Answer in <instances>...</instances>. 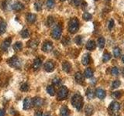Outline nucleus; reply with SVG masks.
<instances>
[{
	"instance_id": "nucleus-1",
	"label": "nucleus",
	"mask_w": 124,
	"mask_h": 116,
	"mask_svg": "<svg viewBox=\"0 0 124 116\" xmlns=\"http://www.w3.org/2000/svg\"><path fill=\"white\" fill-rule=\"evenodd\" d=\"M71 104L78 111H81L83 108V98L79 94H75L71 98Z\"/></svg>"
},
{
	"instance_id": "nucleus-2",
	"label": "nucleus",
	"mask_w": 124,
	"mask_h": 116,
	"mask_svg": "<svg viewBox=\"0 0 124 116\" xmlns=\"http://www.w3.org/2000/svg\"><path fill=\"white\" fill-rule=\"evenodd\" d=\"M79 29V21L77 18H73L69 21L68 30L71 33H75Z\"/></svg>"
},
{
	"instance_id": "nucleus-3",
	"label": "nucleus",
	"mask_w": 124,
	"mask_h": 116,
	"mask_svg": "<svg viewBox=\"0 0 124 116\" xmlns=\"http://www.w3.org/2000/svg\"><path fill=\"white\" fill-rule=\"evenodd\" d=\"M61 33H62V27L59 24L54 26V29L51 31V36L54 39H55V40L60 39Z\"/></svg>"
},
{
	"instance_id": "nucleus-4",
	"label": "nucleus",
	"mask_w": 124,
	"mask_h": 116,
	"mask_svg": "<svg viewBox=\"0 0 124 116\" xmlns=\"http://www.w3.org/2000/svg\"><path fill=\"white\" fill-rule=\"evenodd\" d=\"M68 88L66 87L65 86H62L59 89V91H58L57 99L60 100V101L64 100L68 97Z\"/></svg>"
},
{
	"instance_id": "nucleus-5",
	"label": "nucleus",
	"mask_w": 124,
	"mask_h": 116,
	"mask_svg": "<svg viewBox=\"0 0 124 116\" xmlns=\"http://www.w3.org/2000/svg\"><path fill=\"white\" fill-rule=\"evenodd\" d=\"M8 63L13 68H19L21 67V61L16 56H14L8 60Z\"/></svg>"
},
{
	"instance_id": "nucleus-6",
	"label": "nucleus",
	"mask_w": 124,
	"mask_h": 116,
	"mask_svg": "<svg viewBox=\"0 0 124 116\" xmlns=\"http://www.w3.org/2000/svg\"><path fill=\"white\" fill-rule=\"evenodd\" d=\"M120 109V104L118 102H112L109 107H108V111L112 114H116Z\"/></svg>"
},
{
	"instance_id": "nucleus-7",
	"label": "nucleus",
	"mask_w": 124,
	"mask_h": 116,
	"mask_svg": "<svg viewBox=\"0 0 124 116\" xmlns=\"http://www.w3.org/2000/svg\"><path fill=\"white\" fill-rule=\"evenodd\" d=\"M53 50V44L50 41H46L44 42V45L42 46V50L45 53H48Z\"/></svg>"
},
{
	"instance_id": "nucleus-8",
	"label": "nucleus",
	"mask_w": 124,
	"mask_h": 116,
	"mask_svg": "<svg viewBox=\"0 0 124 116\" xmlns=\"http://www.w3.org/2000/svg\"><path fill=\"white\" fill-rule=\"evenodd\" d=\"M54 67H55L54 64L50 60L46 61L45 63V64H44V70L46 71H47V72H52L54 70Z\"/></svg>"
},
{
	"instance_id": "nucleus-9",
	"label": "nucleus",
	"mask_w": 124,
	"mask_h": 116,
	"mask_svg": "<svg viewBox=\"0 0 124 116\" xmlns=\"http://www.w3.org/2000/svg\"><path fill=\"white\" fill-rule=\"evenodd\" d=\"M95 95L98 97L99 99H104L106 96V91L103 90L102 88H98L95 91Z\"/></svg>"
},
{
	"instance_id": "nucleus-10",
	"label": "nucleus",
	"mask_w": 124,
	"mask_h": 116,
	"mask_svg": "<svg viewBox=\"0 0 124 116\" xmlns=\"http://www.w3.org/2000/svg\"><path fill=\"white\" fill-rule=\"evenodd\" d=\"M32 103L33 105L36 107H41L43 104H44V99H42L41 98H39V97H37V98H34L32 100Z\"/></svg>"
},
{
	"instance_id": "nucleus-11",
	"label": "nucleus",
	"mask_w": 124,
	"mask_h": 116,
	"mask_svg": "<svg viewBox=\"0 0 124 116\" xmlns=\"http://www.w3.org/2000/svg\"><path fill=\"white\" fill-rule=\"evenodd\" d=\"M90 61H91L90 55H89L88 53L84 54L82 58H81V63H82V64L85 66H87L88 64H90Z\"/></svg>"
},
{
	"instance_id": "nucleus-12",
	"label": "nucleus",
	"mask_w": 124,
	"mask_h": 116,
	"mask_svg": "<svg viewBox=\"0 0 124 116\" xmlns=\"http://www.w3.org/2000/svg\"><path fill=\"white\" fill-rule=\"evenodd\" d=\"M41 64H42V61L40 58H37L35 59L33 61V69L34 71H38L39 69L41 67Z\"/></svg>"
},
{
	"instance_id": "nucleus-13",
	"label": "nucleus",
	"mask_w": 124,
	"mask_h": 116,
	"mask_svg": "<svg viewBox=\"0 0 124 116\" xmlns=\"http://www.w3.org/2000/svg\"><path fill=\"white\" fill-rule=\"evenodd\" d=\"M12 8H13V9H14L15 11H21L22 9H24V5L19 2H16L12 6Z\"/></svg>"
},
{
	"instance_id": "nucleus-14",
	"label": "nucleus",
	"mask_w": 124,
	"mask_h": 116,
	"mask_svg": "<svg viewBox=\"0 0 124 116\" xmlns=\"http://www.w3.org/2000/svg\"><path fill=\"white\" fill-rule=\"evenodd\" d=\"M11 42H12V38H7L5 40L3 41L2 43V50H6L8 48H9V46H10V44H11Z\"/></svg>"
},
{
	"instance_id": "nucleus-15",
	"label": "nucleus",
	"mask_w": 124,
	"mask_h": 116,
	"mask_svg": "<svg viewBox=\"0 0 124 116\" xmlns=\"http://www.w3.org/2000/svg\"><path fill=\"white\" fill-rule=\"evenodd\" d=\"M32 104H33V103H32V100H31V98H26L24 100V102H23V108H24L25 110L30 109Z\"/></svg>"
},
{
	"instance_id": "nucleus-16",
	"label": "nucleus",
	"mask_w": 124,
	"mask_h": 116,
	"mask_svg": "<svg viewBox=\"0 0 124 116\" xmlns=\"http://www.w3.org/2000/svg\"><path fill=\"white\" fill-rule=\"evenodd\" d=\"M62 68H63V71L66 73H69L71 71V64L68 61H64L63 64H62Z\"/></svg>"
},
{
	"instance_id": "nucleus-17",
	"label": "nucleus",
	"mask_w": 124,
	"mask_h": 116,
	"mask_svg": "<svg viewBox=\"0 0 124 116\" xmlns=\"http://www.w3.org/2000/svg\"><path fill=\"white\" fill-rule=\"evenodd\" d=\"M96 47V44L94 40H89L87 44H86V49L88 50H90V51H92V50H94Z\"/></svg>"
},
{
	"instance_id": "nucleus-18",
	"label": "nucleus",
	"mask_w": 124,
	"mask_h": 116,
	"mask_svg": "<svg viewBox=\"0 0 124 116\" xmlns=\"http://www.w3.org/2000/svg\"><path fill=\"white\" fill-rule=\"evenodd\" d=\"M70 111L69 109L67 106H63L61 107V108L60 109V115L61 116H69Z\"/></svg>"
},
{
	"instance_id": "nucleus-19",
	"label": "nucleus",
	"mask_w": 124,
	"mask_h": 116,
	"mask_svg": "<svg viewBox=\"0 0 124 116\" xmlns=\"http://www.w3.org/2000/svg\"><path fill=\"white\" fill-rule=\"evenodd\" d=\"M75 80L78 84H82L84 81V77L83 75L81 74V72H77L75 74Z\"/></svg>"
},
{
	"instance_id": "nucleus-20",
	"label": "nucleus",
	"mask_w": 124,
	"mask_h": 116,
	"mask_svg": "<svg viewBox=\"0 0 124 116\" xmlns=\"http://www.w3.org/2000/svg\"><path fill=\"white\" fill-rule=\"evenodd\" d=\"M36 19H37V15L35 14L30 13L26 15V20L30 23L34 22L35 21H36Z\"/></svg>"
},
{
	"instance_id": "nucleus-21",
	"label": "nucleus",
	"mask_w": 124,
	"mask_h": 116,
	"mask_svg": "<svg viewBox=\"0 0 124 116\" xmlns=\"http://www.w3.org/2000/svg\"><path fill=\"white\" fill-rule=\"evenodd\" d=\"M84 74H85V77H87V78H90V77H92L93 76V71H92V69L90 68V67L86 68V69H85V71Z\"/></svg>"
},
{
	"instance_id": "nucleus-22",
	"label": "nucleus",
	"mask_w": 124,
	"mask_h": 116,
	"mask_svg": "<svg viewBox=\"0 0 124 116\" xmlns=\"http://www.w3.org/2000/svg\"><path fill=\"white\" fill-rule=\"evenodd\" d=\"M93 112H94V109H93L92 106L90 105V104L87 105L86 108H85V114H86V116H92Z\"/></svg>"
},
{
	"instance_id": "nucleus-23",
	"label": "nucleus",
	"mask_w": 124,
	"mask_h": 116,
	"mask_svg": "<svg viewBox=\"0 0 124 116\" xmlns=\"http://www.w3.org/2000/svg\"><path fill=\"white\" fill-rule=\"evenodd\" d=\"M27 45H28V46H30V47L31 48H37V46H38V41L37 40H30L29 41L28 43H27Z\"/></svg>"
},
{
	"instance_id": "nucleus-24",
	"label": "nucleus",
	"mask_w": 124,
	"mask_h": 116,
	"mask_svg": "<svg viewBox=\"0 0 124 116\" xmlns=\"http://www.w3.org/2000/svg\"><path fill=\"white\" fill-rule=\"evenodd\" d=\"M106 44V40H105L104 37H99L98 39V46L100 49H103Z\"/></svg>"
},
{
	"instance_id": "nucleus-25",
	"label": "nucleus",
	"mask_w": 124,
	"mask_h": 116,
	"mask_svg": "<svg viewBox=\"0 0 124 116\" xmlns=\"http://www.w3.org/2000/svg\"><path fill=\"white\" fill-rule=\"evenodd\" d=\"M46 92H47L50 96H54L55 94V89H54V86L50 85V86L46 87Z\"/></svg>"
},
{
	"instance_id": "nucleus-26",
	"label": "nucleus",
	"mask_w": 124,
	"mask_h": 116,
	"mask_svg": "<svg viewBox=\"0 0 124 116\" xmlns=\"http://www.w3.org/2000/svg\"><path fill=\"white\" fill-rule=\"evenodd\" d=\"M6 23L5 22H0V34H3L6 30Z\"/></svg>"
},
{
	"instance_id": "nucleus-27",
	"label": "nucleus",
	"mask_w": 124,
	"mask_h": 116,
	"mask_svg": "<svg viewBox=\"0 0 124 116\" xmlns=\"http://www.w3.org/2000/svg\"><path fill=\"white\" fill-rule=\"evenodd\" d=\"M23 47V44L21 42H16V44L13 45V49L16 51H19Z\"/></svg>"
},
{
	"instance_id": "nucleus-28",
	"label": "nucleus",
	"mask_w": 124,
	"mask_h": 116,
	"mask_svg": "<svg viewBox=\"0 0 124 116\" xmlns=\"http://www.w3.org/2000/svg\"><path fill=\"white\" fill-rule=\"evenodd\" d=\"M86 96L88 97V99H92L93 98H94L95 96V94L94 92H93V91L92 90L91 88H88L87 91H86Z\"/></svg>"
},
{
	"instance_id": "nucleus-29",
	"label": "nucleus",
	"mask_w": 124,
	"mask_h": 116,
	"mask_svg": "<svg viewBox=\"0 0 124 116\" xmlns=\"http://www.w3.org/2000/svg\"><path fill=\"white\" fill-rule=\"evenodd\" d=\"M111 59V54L108 52H105L102 57V60L103 62H107Z\"/></svg>"
},
{
	"instance_id": "nucleus-30",
	"label": "nucleus",
	"mask_w": 124,
	"mask_h": 116,
	"mask_svg": "<svg viewBox=\"0 0 124 116\" xmlns=\"http://www.w3.org/2000/svg\"><path fill=\"white\" fill-rule=\"evenodd\" d=\"M113 56L115 57H119L121 56V50L119 47H115L113 50Z\"/></svg>"
},
{
	"instance_id": "nucleus-31",
	"label": "nucleus",
	"mask_w": 124,
	"mask_h": 116,
	"mask_svg": "<svg viewBox=\"0 0 124 116\" xmlns=\"http://www.w3.org/2000/svg\"><path fill=\"white\" fill-rule=\"evenodd\" d=\"M123 95V93L122 91H116V92H113L112 94V98H114L115 99H119L122 97Z\"/></svg>"
},
{
	"instance_id": "nucleus-32",
	"label": "nucleus",
	"mask_w": 124,
	"mask_h": 116,
	"mask_svg": "<svg viewBox=\"0 0 124 116\" xmlns=\"http://www.w3.org/2000/svg\"><path fill=\"white\" fill-rule=\"evenodd\" d=\"M55 4V0H46V7L48 9H52L54 7Z\"/></svg>"
},
{
	"instance_id": "nucleus-33",
	"label": "nucleus",
	"mask_w": 124,
	"mask_h": 116,
	"mask_svg": "<svg viewBox=\"0 0 124 116\" xmlns=\"http://www.w3.org/2000/svg\"><path fill=\"white\" fill-rule=\"evenodd\" d=\"M21 36L23 38H28L30 36V31L28 29H25L24 30H23L21 32Z\"/></svg>"
},
{
	"instance_id": "nucleus-34",
	"label": "nucleus",
	"mask_w": 124,
	"mask_h": 116,
	"mask_svg": "<svg viewBox=\"0 0 124 116\" xmlns=\"http://www.w3.org/2000/svg\"><path fill=\"white\" fill-rule=\"evenodd\" d=\"M82 18L85 19V21H89L91 20L92 18V15L89 13H85L82 15Z\"/></svg>"
},
{
	"instance_id": "nucleus-35",
	"label": "nucleus",
	"mask_w": 124,
	"mask_h": 116,
	"mask_svg": "<svg viewBox=\"0 0 124 116\" xmlns=\"http://www.w3.org/2000/svg\"><path fill=\"white\" fill-rule=\"evenodd\" d=\"M120 84H121V82H120V80H116L112 84V88H113V89L118 88L120 86Z\"/></svg>"
},
{
	"instance_id": "nucleus-36",
	"label": "nucleus",
	"mask_w": 124,
	"mask_h": 116,
	"mask_svg": "<svg viewBox=\"0 0 124 116\" xmlns=\"http://www.w3.org/2000/svg\"><path fill=\"white\" fill-rule=\"evenodd\" d=\"M119 73V71L118 67H112L111 70V74L113 76H118Z\"/></svg>"
},
{
	"instance_id": "nucleus-37",
	"label": "nucleus",
	"mask_w": 124,
	"mask_h": 116,
	"mask_svg": "<svg viewBox=\"0 0 124 116\" xmlns=\"http://www.w3.org/2000/svg\"><path fill=\"white\" fill-rule=\"evenodd\" d=\"M75 43L77 45H81L82 44V37L81 36H77L75 38Z\"/></svg>"
},
{
	"instance_id": "nucleus-38",
	"label": "nucleus",
	"mask_w": 124,
	"mask_h": 116,
	"mask_svg": "<svg viewBox=\"0 0 124 116\" xmlns=\"http://www.w3.org/2000/svg\"><path fill=\"white\" fill-rule=\"evenodd\" d=\"M28 90H29V85L26 83H23V84H21V86H20L21 91H27Z\"/></svg>"
},
{
	"instance_id": "nucleus-39",
	"label": "nucleus",
	"mask_w": 124,
	"mask_h": 116,
	"mask_svg": "<svg viewBox=\"0 0 124 116\" xmlns=\"http://www.w3.org/2000/svg\"><path fill=\"white\" fill-rule=\"evenodd\" d=\"M54 19L52 16L48 17L47 20H46V26H52L54 24Z\"/></svg>"
},
{
	"instance_id": "nucleus-40",
	"label": "nucleus",
	"mask_w": 124,
	"mask_h": 116,
	"mask_svg": "<svg viewBox=\"0 0 124 116\" xmlns=\"http://www.w3.org/2000/svg\"><path fill=\"white\" fill-rule=\"evenodd\" d=\"M34 7L37 11H40L42 9V2H37L34 4Z\"/></svg>"
},
{
	"instance_id": "nucleus-41",
	"label": "nucleus",
	"mask_w": 124,
	"mask_h": 116,
	"mask_svg": "<svg viewBox=\"0 0 124 116\" xmlns=\"http://www.w3.org/2000/svg\"><path fill=\"white\" fill-rule=\"evenodd\" d=\"M69 43H70V39L68 36L64 37V39L62 40V44H63L64 45H68Z\"/></svg>"
},
{
	"instance_id": "nucleus-42",
	"label": "nucleus",
	"mask_w": 124,
	"mask_h": 116,
	"mask_svg": "<svg viewBox=\"0 0 124 116\" xmlns=\"http://www.w3.org/2000/svg\"><path fill=\"white\" fill-rule=\"evenodd\" d=\"M113 26H114V20L113 19H111V20L109 21V23H108V29H112V28H113Z\"/></svg>"
},
{
	"instance_id": "nucleus-43",
	"label": "nucleus",
	"mask_w": 124,
	"mask_h": 116,
	"mask_svg": "<svg viewBox=\"0 0 124 116\" xmlns=\"http://www.w3.org/2000/svg\"><path fill=\"white\" fill-rule=\"evenodd\" d=\"M61 79H59V78H54L53 80V84L55 85H59L61 84Z\"/></svg>"
},
{
	"instance_id": "nucleus-44",
	"label": "nucleus",
	"mask_w": 124,
	"mask_h": 116,
	"mask_svg": "<svg viewBox=\"0 0 124 116\" xmlns=\"http://www.w3.org/2000/svg\"><path fill=\"white\" fill-rule=\"evenodd\" d=\"M81 2V0H75V6H79Z\"/></svg>"
},
{
	"instance_id": "nucleus-45",
	"label": "nucleus",
	"mask_w": 124,
	"mask_h": 116,
	"mask_svg": "<svg viewBox=\"0 0 124 116\" xmlns=\"http://www.w3.org/2000/svg\"><path fill=\"white\" fill-rule=\"evenodd\" d=\"M36 116H43V114L41 111H37L36 113Z\"/></svg>"
},
{
	"instance_id": "nucleus-46",
	"label": "nucleus",
	"mask_w": 124,
	"mask_h": 116,
	"mask_svg": "<svg viewBox=\"0 0 124 116\" xmlns=\"http://www.w3.org/2000/svg\"><path fill=\"white\" fill-rule=\"evenodd\" d=\"M5 115V112L3 110H0V116H4Z\"/></svg>"
},
{
	"instance_id": "nucleus-47",
	"label": "nucleus",
	"mask_w": 124,
	"mask_h": 116,
	"mask_svg": "<svg viewBox=\"0 0 124 116\" xmlns=\"http://www.w3.org/2000/svg\"><path fill=\"white\" fill-rule=\"evenodd\" d=\"M44 116H50V115H49V114H46V115H45Z\"/></svg>"
},
{
	"instance_id": "nucleus-48",
	"label": "nucleus",
	"mask_w": 124,
	"mask_h": 116,
	"mask_svg": "<svg viewBox=\"0 0 124 116\" xmlns=\"http://www.w3.org/2000/svg\"><path fill=\"white\" fill-rule=\"evenodd\" d=\"M123 63H124V56L123 57Z\"/></svg>"
},
{
	"instance_id": "nucleus-49",
	"label": "nucleus",
	"mask_w": 124,
	"mask_h": 116,
	"mask_svg": "<svg viewBox=\"0 0 124 116\" xmlns=\"http://www.w3.org/2000/svg\"><path fill=\"white\" fill-rule=\"evenodd\" d=\"M123 76H124V68H123Z\"/></svg>"
},
{
	"instance_id": "nucleus-50",
	"label": "nucleus",
	"mask_w": 124,
	"mask_h": 116,
	"mask_svg": "<svg viewBox=\"0 0 124 116\" xmlns=\"http://www.w3.org/2000/svg\"><path fill=\"white\" fill-rule=\"evenodd\" d=\"M61 1H62V2H64V1H65V0H61Z\"/></svg>"
},
{
	"instance_id": "nucleus-51",
	"label": "nucleus",
	"mask_w": 124,
	"mask_h": 116,
	"mask_svg": "<svg viewBox=\"0 0 124 116\" xmlns=\"http://www.w3.org/2000/svg\"><path fill=\"white\" fill-rule=\"evenodd\" d=\"M95 1H97V0H95Z\"/></svg>"
}]
</instances>
